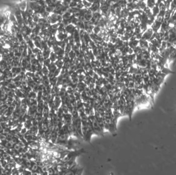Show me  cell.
<instances>
[{
	"instance_id": "cell-1",
	"label": "cell",
	"mask_w": 176,
	"mask_h": 175,
	"mask_svg": "<svg viewBox=\"0 0 176 175\" xmlns=\"http://www.w3.org/2000/svg\"><path fill=\"white\" fill-rule=\"evenodd\" d=\"M88 118L89 121L91 122L93 129L95 132V133H96V135L98 136H103V132L101 128V127L100 126L99 124H98V122L97 121L95 117V115H89L88 116Z\"/></svg>"
},
{
	"instance_id": "cell-2",
	"label": "cell",
	"mask_w": 176,
	"mask_h": 175,
	"mask_svg": "<svg viewBox=\"0 0 176 175\" xmlns=\"http://www.w3.org/2000/svg\"><path fill=\"white\" fill-rule=\"evenodd\" d=\"M75 119V125H76L77 131L79 136H80V137L82 139V140H84V136H83V134L82 133V130H81V120L80 118V116H79L78 118H77L76 119Z\"/></svg>"
},
{
	"instance_id": "cell-3",
	"label": "cell",
	"mask_w": 176,
	"mask_h": 175,
	"mask_svg": "<svg viewBox=\"0 0 176 175\" xmlns=\"http://www.w3.org/2000/svg\"><path fill=\"white\" fill-rule=\"evenodd\" d=\"M153 33H154V32L152 28L147 29V30L145 32V34L143 35V39H144L145 40L149 39L150 38H151Z\"/></svg>"
},
{
	"instance_id": "cell-4",
	"label": "cell",
	"mask_w": 176,
	"mask_h": 175,
	"mask_svg": "<svg viewBox=\"0 0 176 175\" xmlns=\"http://www.w3.org/2000/svg\"><path fill=\"white\" fill-rule=\"evenodd\" d=\"M47 172V174H55L54 171L53 169L52 168V167L48 168Z\"/></svg>"
},
{
	"instance_id": "cell-5",
	"label": "cell",
	"mask_w": 176,
	"mask_h": 175,
	"mask_svg": "<svg viewBox=\"0 0 176 175\" xmlns=\"http://www.w3.org/2000/svg\"><path fill=\"white\" fill-rule=\"evenodd\" d=\"M15 149L16 150H19L20 148V146L19 145V144H16L15 145Z\"/></svg>"
},
{
	"instance_id": "cell-6",
	"label": "cell",
	"mask_w": 176,
	"mask_h": 175,
	"mask_svg": "<svg viewBox=\"0 0 176 175\" xmlns=\"http://www.w3.org/2000/svg\"><path fill=\"white\" fill-rule=\"evenodd\" d=\"M6 136L5 135H1L0 136V139L1 140H5L6 139Z\"/></svg>"
},
{
	"instance_id": "cell-7",
	"label": "cell",
	"mask_w": 176,
	"mask_h": 175,
	"mask_svg": "<svg viewBox=\"0 0 176 175\" xmlns=\"http://www.w3.org/2000/svg\"><path fill=\"white\" fill-rule=\"evenodd\" d=\"M8 162L11 164H14L15 163V161L13 159H10V160H9Z\"/></svg>"
},
{
	"instance_id": "cell-8",
	"label": "cell",
	"mask_w": 176,
	"mask_h": 175,
	"mask_svg": "<svg viewBox=\"0 0 176 175\" xmlns=\"http://www.w3.org/2000/svg\"><path fill=\"white\" fill-rule=\"evenodd\" d=\"M3 158H4V159H6V158H7L8 157H9V155L7 154H4L3 155Z\"/></svg>"
},
{
	"instance_id": "cell-9",
	"label": "cell",
	"mask_w": 176,
	"mask_h": 175,
	"mask_svg": "<svg viewBox=\"0 0 176 175\" xmlns=\"http://www.w3.org/2000/svg\"><path fill=\"white\" fill-rule=\"evenodd\" d=\"M173 62H174V64H176V57H175V60H174V61Z\"/></svg>"
}]
</instances>
